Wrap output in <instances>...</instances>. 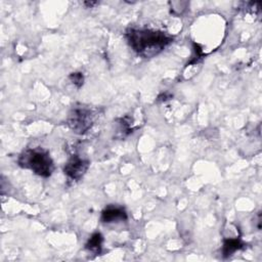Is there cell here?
<instances>
[{"mask_svg": "<svg viewBox=\"0 0 262 262\" xmlns=\"http://www.w3.org/2000/svg\"><path fill=\"white\" fill-rule=\"evenodd\" d=\"M125 37L133 51L144 58L158 55L173 42V38L167 33L150 29L130 28Z\"/></svg>", "mask_w": 262, "mask_h": 262, "instance_id": "cell-1", "label": "cell"}, {"mask_svg": "<svg viewBox=\"0 0 262 262\" xmlns=\"http://www.w3.org/2000/svg\"><path fill=\"white\" fill-rule=\"evenodd\" d=\"M17 163L21 168L29 169L41 177H49L54 170L49 152L41 147L25 150L19 155Z\"/></svg>", "mask_w": 262, "mask_h": 262, "instance_id": "cell-2", "label": "cell"}, {"mask_svg": "<svg viewBox=\"0 0 262 262\" xmlns=\"http://www.w3.org/2000/svg\"><path fill=\"white\" fill-rule=\"evenodd\" d=\"M93 122L94 115L92 111L82 105L74 106L69 113L67 119V124L69 128L77 134H84L85 132H87L92 127Z\"/></svg>", "mask_w": 262, "mask_h": 262, "instance_id": "cell-3", "label": "cell"}, {"mask_svg": "<svg viewBox=\"0 0 262 262\" xmlns=\"http://www.w3.org/2000/svg\"><path fill=\"white\" fill-rule=\"evenodd\" d=\"M89 167V162L78 155L72 156L63 167V172L71 180H79L83 177Z\"/></svg>", "mask_w": 262, "mask_h": 262, "instance_id": "cell-4", "label": "cell"}, {"mask_svg": "<svg viewBox=\"0 0 262 262\" xmlns=\"http://www.w3.org/2000/svg\"><path fill=\"white\" fill-rule=\"evenodd\" d=\"M100 219L104 223L124 221L127 219V213L122 207L108 206L101 212Z\"/></svg>", "mask_w": 262, "mask_h": 262, "instance_id": "cell-5", "label": "cell"}, {"mask_svg": "<svg viewBox=\"0 0 262 262\" xmlns=\"http://www.w3.org/2000/svg\"><path fill=\"white\" fill-rule=\"evenodd\" d=\"M244 244L239 238H226L223 242V247H222V253L224 257H229L231 256L234 252L238 251L242 249Z\"/></svg>", "mask_w": 262, "mask_h": 262, "instance_id": "cell-6", "label": "cell"}, {"mask_svg": "<svg viewBox=\"0 0 262 262\" xmlns=\"http://www.w3.org/2000/svg\"><path fill=\"white\" fill-rule=\"evenodd\" d=\"M102 242H103V237H102L101 233L95 232L90 236V238L88 239V242L85 245V248L89 252H92L94 254H99L101 252Z\"/></svg>", "mask_w": 262, "mask_h": 262, "instance_id": "cell-7", "label": "cell"}, {"mask_svg": "<svg viewBox=\"0 0 262 262\" xmlns=\"http://www.w3.org/2000/svg\"><path fill=\"white\" fill-rule=\"evenodd\" d=\"M69 78H70L71 82H72L77 88L82 87V85H83V83H84V77H83V74H82V73H78V72L72 73Z\"/></svg>", "mask_w": 262, "mask_h": 262, "instance_id": "cell-8", "label": "cell"}, {"mask_svg": "<svg viewBox=\"0 0 262 262\" xmlns=\"http://www.w3.org/2000/svg\"><path fill=\"white\" fill-rule=\"evenodd\" d=\"M84 4H85V5H87L88 7H92V6L96 5V4H97V2H96V1H86V2H84Z\"/></svg>", "mask_w": 262, "mask_h": 262, "instance_id": "cell-9", "label": "cell"}]
</instances>
